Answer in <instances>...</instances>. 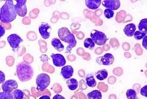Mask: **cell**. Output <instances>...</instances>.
Listing matches in <instances>:
<instances>
[{"label":"cell","instance_id":"52a82bcc","mask_svg":"<svg viewBox=\"0 0 147 99\" xmlns=\"http://www.w3.org/2000/svg\"><path fill=\"white\" fill-rule=\"evenodd\" d=\"M18 87V84L16 80H9L2 83V89L4 92H12L13 91L17 89Z\"/></svg>","mask_w":147,"mask_h":99},{"label":"cell","instance_id":"8fae6325","mask_svg":"<svg viewBox=\"0 0 147 99\" xmlns=\"http://www.w3.org/2000/svg\"><path fill=\"white\" fill-rule=\"evenodd\" d=\"M51 30V27L47 23H42L39 27L40 35L44 39H47L50 37V31L49 30Z\"/></svg>","mask_w":147,"mask_h":99},{"label":"cell","instance_id":"ba28073f","mask_svg":"<svg viewBox=\"0 0 147 99\" xmlns=\"http://www.w3.org/2000/svg\"><path fill=\"white\" fill-rule=\"evenodd\" d=\"M7 40L10 46L13 49H17L19 46L20 43L23 41L20 36L16 34H11L7 37Z\"/></svg>","mask_w":147,"mask_h":99},{"label":"cell","instance_id":"7c38bea8","mask_svg":"<svg viewBox=\"0 0 147 99\" xmlns=\"http://www.w3.org/2000/svg\"><path fill=\"white\" fill-rule=\"evenodd\" d=\"M97 60H100V64H102L103 66H109L112 65L114 62V57L111 53H106L103 56L100 57Z\"/></svg>","mask_w":147,"mask_h":99},{"label":"cell","instance_id":"4fadbf2b","mask_svg":"<svg viewBox=\"0 0 147 99\" xmlns=\"http://www.w3.org/2000/svg\"><path fill=\"white\" fill-rule=\"evenodd\" d=\"M73 68L70 66H64L61 70V74L65 79H69L73 76Z\"/></svg>","mask_w":147,"mask_h":99},{"label":"cell","instance_id":"6da1fadb","mask_svg":"<svg viewBox=\"0 0 147 99\" xmlns=\"http://www.w3.org/2000/svg\"><path fill=\"white\" fill-rule=\"evenodd\" d=\"M17 14L13 1L7 0L1 8L0 21L4 23H9L16 19Z\"/></svg>","mask_w":147,"mask_h":99},{"label":"cell","instance_id":"cb8c5ba5","mask_svg":"<svg viewBox=\"0 0 147 99\" xmlns=\"http://www.w3.org/2000/svg\"><path fill=\"white\" fill-rule=\"evenodd\" d=\"M126 96L127 99H137V93L133 89H129L127 91Z\"/></svg>","mask_w":147,"mask_h":99},{"label":"cell","instance_id":"9a60e30c","mask_svg":"<svg viewBox=\"0 0 147 99\" xmlns=\"http://www.w3.org/2000/svg\"><path fill=\"white\" fill-rule=\"evenodd\" d=\"M136 27L134 23H130L125 25L124 28V32L127 36L131 37L134 35V33L136 32Z\"/></svg>","mask_w":147,"mask_h":99},{"label":"cell","instance_id":"9c48e42d","mask_svg":"<svg viewBox=\"0 0 147 99\" xmlns=\"http://www.w3.org/2000/svg\"><path fill=\"white\" fill-rule=\"evenodd\" d=\"M102 5L108 9L117 10L120 7V1L119 0H105L103 1Z\"/></svg>","mask_w":147,"mask_h":99},{"label":"cell","instance_id":"2e32d148","mask_svg":"<svg viewBox=\"0 0 147 99\" xmlns=\"http://www.w3.org/2000/svg\"><path fill=\"white\" fill-rule=\"evenodd\" d=\"M51 44L54 46V48L58 52H61L64 49V45L61 42L60 40L58 38H54L51 40Z\"/></svg>","mask_w":147,"mask_h":99},{"label":"cell","instance_id":"7402d4cb","mask_svg":"<svg viewBox=\"0 0 147 99\" xmlns=\"http://www.w3.org/2000/svg\"><path fill=\"white\" fill-rule=\"evenodd\" d=\"M95 44L91 38L86 39L84 42V45L85 46V47L91 50H93L95 47Z\"/></svg>","mask_w":147,"mask_h":99},{"label":"cell","instance_id":"44dd1931","mask_svg":"<svg viewBox=\"0 0 147 99\" xmlns=\"http://www.w3.org/2000/svg\"><path fill=\"white\" fill-rule=\"evenodd\" d=\"M138 29L139 31L142 32H147V19H142L140 21V23L138 25Z\"/></svg>","mask_w":147,"mask_h":99},{"label":"cell","instance_id":"836d02e7","mask_svg":"<svg viewBox=\"0 0 147 99\" xmlns=\"http://www.w3.org/2000/svg\"><path fill=\"white\" fill-rule=\"evenodd\" d=\"M0 12H1V9H0Z\"/></svg>","mask_w":147,"mask_h":99},{"label":"cell","instance_id":"f546056e","mask_svg":"<svg viewBox=\"0 0 147 99\" xmlns=\"http://www.w3.org/2000/svg\"><path fill=\"white\" fill-rule=\"evenodd\" d=\"M5 33V29L2 25H0V37L3 36Z\"/></svg>","mask_w":147,"mask_h":99},{"label":"cell","instance_id":"3957f363","mask_svg":"<svg viewBox=\"0 0 147 99\" xmlns=\"http://www.w3.org/2000/svg\"><path fill=\"white\" fill-rule=\"evenodd\" d=\"M58 35L60 40L68 44L66 53H70L72 49L77 44V41L73 34L71 33L67 27H63L58 31Z\"/></svg>","mask_w":147,"mask_h":99},{"label":"cell","instance_id":"ffe728a7","mask_svg":"<svg viewBox=\"0 0 147 99\" xmlns=\"http://www.w3.org/2000/svg\"><path fill=\"white\" fill-rule=\"evenodd\" d=\"M86 82L87 86L91 88H94L96 86V82L92 75H88L86 78Z\"/></svg>","mask_w":147,"mask_h":99},{"label":"cell","instance_id":"5b68a950","mask_svg":"<svg viewBox=\"0 0 147 99\" xmlns=\"http://www.w3.org/2000/svg\"><path fill=\"white\" fill-rule=\"evenodd\" d=\"M90 37L95 44H96L100 46L105 44L108 40L107 36L105 33L96 30L92 31L90 33Z\"/></svg>","mask_w":147,"mask_h":99},{"label":"cell","instance_id":"8992f818","mask_svg":"<svg viewBox=\"0 0 147 99\" xmlns=\"http://www.w3.org/2000/svg\"><path fill=\"white\" fill-rule=\"evenodd\" d=\"M17 4L14 5L17 14L21 17L26 16L27 13V8L26 7V0H17Z\"/></svg>","mask_w":147,"mask_h":99},{"label":"cell","instance_id":"4dcf8cb0","mask_svg":"<svg viewBox=\"0 0 147 99\" xmlns=\"http://www.w3.org/2000/svg\"><path fill=\"white\" fill-rule=\"evenodd\" d=\"M142 45L144 47V49H147V35L144 36L143 38V41H142Z\"/></svg>","mask_w":147,"mask_h":99},{"label":"cell","instance_id":"d6a6232c","mask_svg":"<svg viewBox=\"0 0 147 99\" xmlns=\"http://www.w3.org/2000/svg\"><path fill=\"white\" fill-rule=\"evenodd\" d=\"M39 99H51L50 97L48 96H43L40 97Z\"/></svg>","mask_w":147,"mask_h":99},{"label":"cell","instance_id":"484cf974","mask_svg":"<svg viewBox=\"0 0 147 99\" xmlns=\"http://www.w3.org/2000/svg\"><path fill=\"white\" fill-rule=\"evenodd\" d=\"M0 99H14L11 93L2 92H0Z\"/></svg>","mask_w":147,"mask_h":99},{"label":"cell","instance_id":"83f0119b","mask_svg":"<svg viewBox=\"0 0 147 99\" xmlns=\"http://www.w3.org/2000/svg\"><path fill=\"white\" fill-rule=\"evenodd\" d=\"M141 94L147 97V86H145L140 90Z\"/></svg>","mask_w":147,"mask_h":99},{"label":"cell","instance_id":"603a6c76","mask_svg":"<svg viewBox=\"0 0 147 99\" xmlns=\"http://www.w3.org/2000/svg\"><path fill=\"white\" fill-rule=\"evenodd\" d=\"M11 94L14 99H23L24 98V92L20 90H15L12 92Z\"/></svg>","mask_w":147,"mask_h":99},{"label":"cell","instance_id":"7a4b0ae2","mask_svg":"<svg viewBox=\"0 0 147 99\" xmlns=\"http://www.w3.org/2000/svg\"><path fill=\"white\" fill-rule=\"evenodd\" d=\"M16 68L17 76L21 82H27L32 79L34 71L30 63L22 61L17 64Z\"/></svg>","mask_w":147,"mask_h":99},{"label":"cell","instance_id":"4316f807","mask_svg":"<svg viewBox=\"0 0 147 99\" xmlns=\"http://www.w3.org/2000/svg\"><path fill=\"white\" fill-rule=\"evenodd\" d=\"M104 16L106 17L107 19H111L113 17L114 12L112 10L107 9L104 10Z\"/></svg>","mask_w":147,"mask_h":99},{"label":"cell","instance_id":"5bb4252c","mask_svg":"<svg viewBox=\"0 0 147 99\" xmlns=\"http://www.w3.org/2000/svg\"><path fill=\"white\" fill-rule=\"evenodd\" d=\"M102 3L101 0H86L85 1V4L86 7L91 10H96Z\"/></svg>","mask_w":147,"mask_h":99},{"label":"cell","instance_id":"1f68e13d","mask_svg":"<svg viewBox=\"0 0 147 99\" xmlns=\"http://www.w3.org/2000/svg\"><path fill=\"white\" fill-rule=\"evenodd\" d=\"M53 99H65L64 96H61L59 94H57L56 95L54 96Z\"/></svg>","mask_w":147,"mask_h":99},{"label":"cell","instance_id":"277c9868","mask_svg":"<svg viewBox=\"0 0 147 99\" xmlns=\"http://www.w3.org/2000/svg\"><path fill=\"white\" fill-rule=\"evenodd\" d=\"M50 78L47 74L41 73L37 76V90L39 92L44 91L50 84Z\"/></svg>","mask_w":147,"mask_h":99},{"label":"cell","instance_id":"30bf717a","mask_svg":"<svg viewBox=\"0 0 147 99\" xmlns=\"http://www.w3.org/2000/svg\"><path fill=\"white\" fill-rule=\"evenodd\" d=\"M51 57L53 59L54 65L57 67L63 66L66 64V59L64 56L60 54H52Z\"/></svg>","mask_w":147,"mask_h":99},{"label":"cell","instance_id":"d6986e66","mask_svg":"<svg viewBox=\"0 0 147 99\" xmlns=\"http://www.w3.org/2000/svg\"><path fill=\"white\" fill-rule=\"evenodd\" d=\"M67 86L68 87V88L70 90H75L77 89L78 86V82L77 81V80L75 79H70L68 80L66 82Z\"/></svg>","mask_w":147,"mask_h":99},{"label":"cell","instance_id":"f1b7e54d","mask_svg":"<svg viewBox=\"0 0 147 99\" xmlns=\"http://www.w3.org/2000/svg\"><path fill=\"white\" fill-rule=\"evenodd\" d=\"M5 80V76L2 71H0V84H2L4 82Z\"/></svg>","mask_w":147,"mask_h":99},{"label":"cell","instance_id":"ac0fdd59","mask_svg":"<svg viewBox=\"0 0 147 99\" xmlns=\"http://www.w3.org/2000/svg\"><path fill=\"white\" fill-rule=\"evenodd\" d=\"M95 76L97 79L102 81L107 78L108 76V72L107 70H100L96 73Z\"/></svg>","mask_w":147,"mask_h":99},{"label":"cell","instance_id":"e0dca14e","mask_svg":"<svg viewBox=\"0 0 147 99\" xmlns=\"http://www.w3.org/2000/svg\"><path fill=\"white\" fill-rule=\"evenodd\" d=\"M88 99H102V95L100 91L95 90L87 94Z\"/></svg>","mask_w":147,"mask_h":99},{"label":"cell","instance_id":"d4e9b609","mask_svg":"<svg viewBox=\"0 0 147 99\" xmlns=\"http://www.w3.org/2000/svg\"><path fill=\"white\" fill-rule=\"evenodd\" d=\"M134 35L135 39L137 40H140L143 39L144 36H146L147 32H142L139 31H137L134 32Z\"/></svg>","mask_w":147,"mask_h":99}]
</instances>
